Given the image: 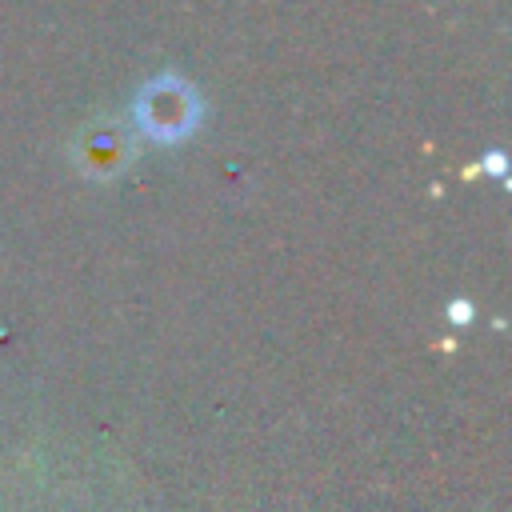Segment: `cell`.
<instances>
[{
  "label": "cell",
  "mask_w": 512,
  "mask_h": 512,
  "mask_svg": "<svg viewBox=\"0 0 512 512\" xmlns=\"http://www.w3.org/2000/svg\"><path fill=\"white\" fill-rule=\"evenodd\" d=\"M140 120L156 136H184L196 124V92L176 76H160L140 96Z\"/></svg>",
  "instance_id": "1"
}]
</instances>
